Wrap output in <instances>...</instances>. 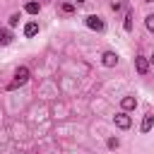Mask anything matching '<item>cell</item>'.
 <instances>
[{"label": "cell", "mask_w": 154, "mask_h": 154, "mask_svg": "<svg viewBox=\"0 0 154 154\" xmlns=\"http://www.w3.org/2000/svg\"><path fill=\"white\" fill-rule=\"evenodd\" d=\"M26 79H29V67H26V65H22V67H17V70H14V79H12L10 84H7V89L12 91V89L22 87V84H24Z\"/></svg>", "instance_id": "obj_1"}, {"label": "cell", "mask_w": 154, "mask_h": 154, "mask_svg": "<svg viewBox=\"0 0 154 154\" xmlns=\"http://www.w3.org/2000/svg\"><path fill=\"white\" fill-rule=\"evenodd\" d=\"M113 123H116V128H120V130H128V128L132 125V120H130V116H128V111H123V113H118V116H113Z\"/></svg>", "instance_id": "obj_2"}, {"label": "cell", "mask_w": 154, "mask_h": 154, "mask_svg": "<svg viewBox=\"0 0 154 154\" xmlns=\"http://www.w3.org/2000/svg\"><path fill=\"white\" fill-rule=\"evenodd\" d=\"M84 22H87V26H89V29H94V31H103V22H101V17L89 14V17H84Z\"/></svg>", "instance_id": "obj_3"}, {"label": "cell", "mask_w": 154, "mask_h": 154, "mask_svg": "<svg viewBox=\"0 0 154 154\" xmlns=\"http://www.w3.org/2000/svg\"><path fill=\"white\" fill-rule=\"evenodd\" d=\"M101 63H103L106 67H116V65H118V55H116L113 51H106V53L101 55Z\"/></svg>", "instance_id": "obj_4"}, {"label": "cell", "mask_w": 154, "mask_h": 154, "mask_svg": "<svg viewBox=\"0 0 154 154\" xmlns=\"http://www.w3.org/2000/svg\"><path fill=\"white\" fill-rule=\"evenodd\" d=\"M135 67H137L140 75H147V72H149V60L142 58V55H137V58H135Z\"/></svg>", "instance_id": "obj_5"}, {"label": "cell", "mask_w": 154, "mask_h": 154, "mask_svg": "<svg viewBox=\"0 0 154 154\" xmlns=\"http://www.w3.org/2000/svg\"><path fill=\"white\" fill-rule=\"evenodd\" d=\"M120 106H123V111H132V108H137V99L135 96H123Z\"/></svg>", "instance_id": "obj_6"}, {"label": "cell", "mask_w": 154, "mask_h": 154, "mask_svg": "<svg viewBox=\"0 0 154 154\" xmlns=\"http://www.w3.org/2000/svg\"><path fill=\"white\" fill-rule=\"evenodd\" d=\"M152 128H154V113H147V116L142 118V125H140V130H142V132H149Z\"/></svg>", "instance_id": "obj_7"}, {"label": "cell", "mask_w": 154, "mask_h": 154, "mask_svg": "<svg viewBox=\"0 0 154 154\" xmlns=\"http://www.w3.org/2000/svg\"><path fill=\"white\" fill-rule=\"evenodd\" d=\"M36 34H38V22H26L24 36H36Z\"/></svg>", "instance_id": "obj_8"}, {"label": "cell", "mask_w": 154, "mask_h": 154, "mask_svg": "<svg viewBox=\"0 0 154 154\" xmlns=\"http://www.w3.org/2000/svg\"><path fill=\"white\" fill-rule=\"evenodd\" d=\"M24 10H26L29 14H38V10H41V5H38L36 0H31V2H26V5H24Z\"/></svg>", "instance_id": "obj_9"}, {"label": "cell", "mask_w": 154, "mask_h": 154, "mask_svg": "<svg viewBox=\"0 0 154 154\" xmlns=\"http://www.w3.org/2000/svg\"><path fill=\"white\" fill-rule=\"evenodd\" d=\"M10 41H12V34L5 31V29H0V46H7Z\"/></svg>", "instance_id": "obj_10"}, {"label": "cell", "mask_w": 154, "mask_h": 154, "mask_svg": "<svg viewBox=\"0 0 154 154\" xmlns=\"http://www.w3.org/2000/svg\"><path fill=\"white\" fill-rule=\"evenodd\" d=\"M123 29H125V31H132V12H128V14H125V22H123Z\"/></svg>", "instance_id": "obj_11"}, {"label": "cell", "mask_w": 154, "mask_h": 154, "mask_svg": "<svg viewBox=\"0 0 154 154\" xmlns=\"http://www.w3.org/2000/svg\"><path fill=\"white\" fill-rule=\"evenodd\" d=\"M106 144H108V149H118V147H120V140H118V137H108Z\"/></svg>", "instance_id": "obj_12"}, {"label": "cell", "mask_w": 154, "mask_h": 154, "mask_svg": "<svg viewBox=\"0 0 154 154\" xmlns=\"http://www.w3.org/2000/svg\"><path fill=\"white\" fill-rule=\"evenodd\" d=\"M144 26L154 34V14H147V19H144Z\"/></svg>", "instance_id": "obj_13"}, {"label": "cell", "mask_w": 154, "mask_h": 154, "mask_svg": "<svg viewBox=\"0 0 154 154\" xmlns=\"http://www.w3.org/2000/svg\"><path fill=\"white\" fill-rule=\"evenodd\" d=\"M60 10H63L65 14H72V12H75V5H72V2H63V7H60Z\"/></svg>", "instance_id": "obj_14"}, {"label": "cell", "mask_w": 154, "mask_h": 154, "mask_svg": "<svg viewBox=\"0 0 154 154\" xmlns=\"http://www.w3.org/2000/svg\"><path fill=\"white\" fill-rule=\"evenodd\" d=\"M17 24H19V14H12L10 17V26H17Z\"/></svg>", "instance_id": "obj_15"}, {"label": "cell", "mask_w": 154, "mask_h": 154, "mask_svg": "<svg viewBox=\"0 0 154 154\" xmlns=\"http://www.w3.org/2000/svg\"><path fill=\"white\" fill-rule=\"evenodd\" d=\"M75 2H84V0H75Z\"/></svg>", "instance_id": "obj_16"}, {"label": "cell", "mask_w": 154, "mask_h": 154, "mask_svg": "<svg viewBox=\"0 0 154 154\" xmlns=\"http://www.w3.org/2000/svg\"><path fill=\"white\" fill-rule=\"evenodd\" d=\"M144 2H154V0H144Z\"/></svg>", "instance_id": "obj_17"}, {"label": "cell", "mask_w": 154, "mask_h": 154, "mask_svg": "<svg viewBox=\"0 0 154 154\" xmlns=\"http://www.w3.org/2000/svg\"><path fill=\"white\" fill-rule=\"evenodd\" d=\"M152 63H154V55H152Z\"/></svg>", "instance_id": "obj_18"}]
</instances>
